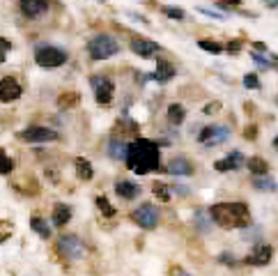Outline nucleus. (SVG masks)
<instances>
[{
	"label": "nucleus",
	"instance_id": "8",
	"mask_svg": "<svg viewBox=\"0 0 278 276\" xmlns=\"http://www.w3.org/2000/svg\"><path fill=\"white\" fill-rule=\"evenodd\" d=\"M230 127L225 125H212V127H202V131L198 134V143L205 147H214V145H223L230 141Z\"/></svg>",
	"mask_w": 278,
	"mask_h": 276
},
{
	"label": "nucleus",
	"instance_id": "34",
	"mask_svg": "<svg viewBox=\"0 0 278 276\" xmlns=\"http://www.w3.org/2000/svg\"><path fill=\"white\" fill-rule=\"evenodd\" d=\"M10 51H12V42L7 37H0V62H5Z\"/></svg>",
	"mask_w": 278,
	"mask_h": 276
},
{
	"label": "nucleus",
	"instance_id": "32",
	"mask_svg": "<svg viewBox=\"0 0 278 276\" xmlns=\"http://www.w3.org/2000/svg\"><path fill=\"white\" fill-rule=\"evenodd\" d=\"M12 233H14V226H12V221H0V244L7 242V239L12 237Z\"/></svg>",
	"mask_w": 278,
	"mask_h": 276
},
{
	"label": "nucleus",
	"instance_id": "7",
	"mask_svg": "<svg viewBox=\"0 0 278 276\" xmlns=\"http://www.w3.org/2000/svg\"><path fill=\"white\" fill-rule=\"evenodd\" d=\"M159 219H161V214H159L157 205H152V203H143L138 210L131 212V221L136 223L138 228H143V230H152V228H157Z\"/></svg>",
	"mask_w": 278,
	"mask_h": 276
},
{
	"label": "nucleus",
	"instance_id": "30",
	"mask_svg": "<svg viewBox=\"0 0 278 276\" xmlns=\"http://www.w3.org/2000/svg\"><path fill=\"white\" fill-rule=\"evenodd\" d=\"M198 46H200L202 51H207V53H214V55H218V53H223V44H218V42H209V39H200L198 42Z\"/></svg>",
	"mask_w": 278,
	"mask_h": 276
},
{
	"label": "nucleus",
	"instance_id": "40",
	"mask_svg": "<svg viewBox=\"0 0 278 276\" xmlns=\"http://www.w3.org/2000/svg\"><path fill=\"white\" fill-rule=\"evenodd\" d=\"M218 5H223V7H241V3L244 0H216Z\"/></svg>",
	"mask_w": 278,
	"mask_h": 276
},
{
	"label": "nucleus",
	"instance_id": "15",
	"mask_svg": "<svg viewBox=\"0 0 278 276\" xmlns=\"http://www.w3.org/2000/svg\"><path fill=\"white\" fill-rule=\"evenodd\" d=\"M166 170H168L170 175H182V177H189V175L196 173L193 163L189 161L186 157H175V159H170L168 166H166Z\"/></svg>",
	"mask_w": 278,
	"mask_h": 276
},
{
	"label": "nucleus",
	"instance_id": "13",
	"mask_svg": "<svg viewBox=\"0 0 278 276\" xmlns=\"http://www.w3.org/2000/svg\"><path fill=\"white\" fill-rule=\"evenodd\" d=\"M21 95H23V87H21V83H19L14 76H5V78H0V102H3V104L17 102Z\"/></svg>",
	"mask_w": 278,
	"mask_h": 276
},
{
	"label": "nucleus",
	"instance_id": "20",
	"mask_svg": "<svg viewBox=\"0 0 278 276\" xmlns=\"http://www.w3.org/2000/svg\"><path fill=\"white\" fill-rule=\"evenodd\" d=\"M30 228H33V230L42 239H51V235H53V230H51V226L46 223V219L37 217V214H35V217H30Z\"/></svg>",
	"mask_w": 278,
	"mask_h": 276
},
{
	"label": "nucleus",
	"instance_id": "5",
	"mask_svg": "<svg viewBox=\"0 0 278 276\" xmlns=\"http://www.w3.org/2000/svg\"><path fill=\"white\" fill-rule=\"evenodd\" d=\"M55 251L60 253V258L67 260H83L85 258V244L78 235H60L55 242Z\"/></svg>",
	"mask_w": 278,
	"mask_h": 276
},
{
	"label": "nucleus",
	"instance_id": "28",
	"mask_svg": "<svg viewBox=\"0 0 278 276\" xmlns=\"http://www.w3.org/2000/svg\"><path fill=\"white\" fill-rule=\"evenodd\" d=\"M94 203H97V207L101 210V214H104L106 219H113L115 214H117V212H115V207L108 203V198H106V196H97V198H94Z\"/></svg>",
	"mask_w": 278,
	"mask_h": 276
},
{
	"label": "nucleus",
	"instance_id": "9",
	"mask_svg": "<svg viewBox=\"0 0 278 276\" xmlns=\"http://www.w3.org/2000/svg\"><path fill=\"white\" fill-rule=\"evenodd\" d=\"M19 138L28 143H53V141H60V134L51 127H44V125H30L28 129L19 131Z\"/></svg>",
	"mask_w": 278,
	"mask_h": 276
},
{
	"label": "nucleus",
	"instance_id": "22",
	"mask_svg": "<svg viewBox=\"0 0 278 276\" xmlns=\"http://www.w3.org/2000/svg\"><path fill=\"white\" fill-rule=\"evenodd\" d=\"M244 166L248 168L253 175H267V173H269V163L264 161L262 157H248V159L244 161Z\"/></svg>",
	"mask_w": 278,
	"mask_h": 276
},
{
	"label": "nucleus",
	"instance_id": "11",
	"mask_svg": "<svg viewBox=\"0 0 278 276\" xmlns=\"http://www.w3.org/2000/svg\"><path fill=\"white\" fill-rule=\"evenodd\" d=\"M129 49H131V53H136L138 58L152 60V58H157V53H159V51H161V46H159L157 42H152V39L136 37V39H131Z\"/></svg>",
	"mask_w": 278,
	"mask_h": 276
},
{
	"label": "nucleus",
	"instance_id": "12",
	"mask_svg": "<svg viewBox=\"0 0 278 276\" xmlns=\"http://www.w3.org/2000/svg\"><path fill=\"white\" fill-rule=\"evenodd\" d=\"M273 258V249L269 246V244L264 242H257L255 246H253V251L248 255H246V265H253V267H264L269 265Z\"/></svg>",
	"mask_w": 278,
	"mask_h": 276
},
{
	"label": "nucleus",
	"instance_id": "29",
	"mask_svg": "<svg viewBox=\"0 0 278 276\" xmlns=\"http://www.w3.org/2000/svg\"><path fill=\"white\" fill-rule=\"evenodd\" d=\"M14 170V161L3 147H0V175H10Z\"/></svg>",
	"mask_w": 278,
	"mask_h": 276
},
{
	"label": "nucleus",
	"instance_id": "38",
	"mask_svg": "<svg viewBox=\"0 0 278 276\" xmlns=\"http://www.w3.org/2000/svg\"><path fill=\"white\" fill-rule=\"evenodd\" d=\"M218 262H223V265H237V260L232 253H221L218 255Z\"/></svg>",
	"mask_w": 278,
	"mask_h": 276
},
{
	"label": "nucleus",
	"instance_id": "23",
	"mask_svg": "<svg viewBox=\"0 0 278 276\" xmlns=\"http://www.w3.org/2000/svg\"><path fill=\"white\" fill-rule=\"evenodd\" d=\"M74 166H76V175L81 179H85V182H90V179L94 177V168H92V163L87 161V159H83V157H76V161H74Z\"/></svg>",
	"mask_w": 278,
	"mask_h": 276
},
{
	"label": "nucleus",
	"instance_id": "16",
	"mask_svg": "<svg viewBox=\"0 0 278 276\" xmlns=\"http://www.w3.org/2000/svg\"><path fill=\"white\" fill-rule=\"evenodd\" d=\"M71 217H74V210H71L67 203H58V205L53 207V214H51V221H53L55 228H65L67 223L71 221Z\"/></svg>",
	"mask_w": 278,
	"mask_h": 276
},
{
	"label": "nucleus",
	"instance_id": "4",
	"mask_svg": "<svg viewBox=\"0 0 278 276\" xmlns=\"http://www.w3.org/2000/svg\"><path fill=\"white\" fill-rule=\"evenodd\" d=\"M69 60L65 49L60 46H53V44H39L35 49V62H37L42 69H55V67H62Z\"/></svg>",
	"mask_w": 278,
	"mask_h": 276
},
{
	"label": "nucleus",
	"instance_id": "26",
	"mask_svg": "<svg viewBox=\"0 0 278 276\" xmlns=\"http://www.w3.org/2000/svg\"><path fill=\"white\" fill-rule=\"evenodd\" d=\"M78 102H81L78 92H65V95H60V97H58V106H60V109H65V111L78 106Z\"/></svg>",
	"mask_w": 278,
	"mask_h": 276
},
{
	"label": "nucleus",
	"instance_id": "42",
	"mask_svg": "<svg viewBox=\"0 0 278 276\" xmlns=\"http://www.w3.org/2000/svg\"><path fill=\"white\" fill-rule=\"evenodd\" d=\"M253 49H255V51H267V44H262V42H255V44H253Z\"/></svg>",
	"mask_w": 278,
	"mask_h": 276
},
{
	"label": "nucleus",
	"instance_id": "19",
	"mask_svg": "<svg viewBox=\"0 0 278 276\" xmlns=\"http://www.w3.org/2000/svg\"><path fill=\"white\" fill-rule=\"evenodd\" d=\"M193 228L202 235L212 230V217H209L207 210H196L193 212Z\"/></svg>",
	"mask_w": 278,
	"mask_h": 276
},
{
	"label": "nucleus",
	"instance_id": "46",
	"mask_svg": "<svg viewBox=\"0 0 278 276\" xmlns=\"http://www.w3.org/2000/svg\"><path fill=\"white\" fill-rule=\"evenodd\" d=\"M99 3H106V0H99Z\"/></svg>",
	"mask_w": 278,
	"mask_h": 276
},
{
	"label": "nucleus",
	"instance_id": "14",
	"mask_svg": "<svg viewBox=\"0 0 278 276\" xmlns=\"http://www.w3.org/2000/svg\"><path fill=\"white\" fill-rule=\"evenodd\" d=\"M244 161H246V157L239 150H235V152H230L225 159H218V161L214 163V168H216L218 173H228V170H239V168L244 166Z\"/></svg>",
	"mask_w": 278,
	"mask_h": 276
},
{
	"label": "nucleus",
	"instance_id": "18",
	"mask_svg": "<svg viewBox=\"0 0 278 276\" xmlns=\"http://www.w3.org/2000/svg\"><path fill=\"white\" fill-rule=\"evenodd\" d=\"M175 74H177L175 65H170L168 60H159L157 69H154V74L150 76V78H152V81H157V83H168L170 78H175Z\"/></svg>",
	"mask_w": 278,
	"mask_h": 276
},
{
	"label": "nucleus",
	"instance_id": "6",
	"mask_svg": "<svg viewBox=\"0 0 278 276\" xmlns=\"http://www.w3.org/2000/svg\"><path fill=\"white\" fill-rule=\"evenodd\" d=\"M90 85H92V92H94V99H97L99 106H108L113 102V95H115V83L110 76H92L90 78Z\"/></svg>",
	"mask_w": 278,
	"mask_h": 276
},
{
	"label": "nucleus",
	"instance_id": "31",
	"mask_svg": "<svg viewBox=\"0 0 278 276\" xmlns=\"http://www.w3.org/2000/svg\"><path fill=\"white\" fill-rule=\"evenodd\" d=\"M161 12H164V14H166L168 19H173V21H184V19H186V12H184V10H180V7H170V5H166Z\"/></svg>",
	"mask_w": 278,
	"mask_h": 276
},
{
	"label": "nucleus",
	"instance_id": "44",
	"mask_svg": "<svg viewBox=\"0 0 278 276\" xmlns=\"http://www.w3.org/2000/svg\"><path fill=\"white\" fill-rule=\"evenodd\" d=\"M273 147H276V150H278V136H276V138H273Z\"/></svg>",
	"mask_w": 278,
	"mask_h": 276
},
{
	"label": "nucleus",
	"instance_id": "25",
	"mask_svg": "<svg viewBox=\"0 0 278 276\" xmlns=\"http://www.w3.org/2000/svg\"><path fill=\"white\" fill-rule=\"evenodd\" d=\"M108 154L115 159V161H124V154H126V143L120 141V138H110L108 143Z\"/></svg>",
	"mask_w": 278,
	"mask_h": 276
},
{
	"label": "nucleus",
	"instance_id": "45",
	"mask_svg": "<svg viewBox=\"0 0 278 276\" xmlns=\"http://www.w3.org/2000/svg\"><path fill=\"white\" fill-rule=\"evenodd\" d=\"M276 106H278V97H276Z\"/></svg>",
	"mask_w": 278,
	"mask_h": 276
},
{
	"label": "nucleus",
	"instance_id": "36",
	"mask_svg": "<svg viewBox=\"0 0 278 276\" xmlns=\"http://www.w3.org/2000/svg\"><path fill=\"white\" fill-rule=\"evenodd\" d=\"M221 106H223V104L218 102V99H216V102H209L207 106L202 109V113H205V115H214V113H218V111H221Z\"/></svg>",
	"mask_w": 278,
	"mask_h": 276
},
{
	"label": "nucleus",
	"instance_id": "10",
	"mask_svg": "<svg viewBox=\"0 0 278 276\" xmlns=\"http://www.w3.org/2000/svg\"><path fill=\"white\" fill-rule=\"evenodd\" d=\"M19 12L30 21H37L49 14V0H19Z\"/></svg>",
	"mask_w": 278,
	"mask_h": 276
},
{
	"label": "nucleus",
	"instance_id": "24",
	"mask_svg": "<svg viewBox=\"0 0 278 276\" xmlns=\"http://www.w3.org/2000/svg\"><path fill=\"white\" fill-rule=\"evenodd\" d=\"M166 115H168V122H170V125L177 127V125H182V122H184L186 109L182 106V104H170V106H168V113H166Z\"/></svg>",
	"mask_w": 278,
	"mask_h": 276
},
{
	"label": "nucleus",
	"instance_id": "43",
	"mask_svg": "<svg viewBox=\"0 0 278 276\" xmlns=\"http://www.w3.org/2000/svg\"><path fill=\"white\" fill-rule=\"evenodd\" d=\"M267 3V7H278V0H264Z\"/></svg>",
	"mask_w": 278,
	"mask_h": 276
},
{
	"label": "nucleus",
	"instance_id": "37",
	"mask_svg": "<svg viewBox=\"0 0 278 276\" xmlns=\"http://www.w3.org/2000/svg\"><path fill=\"white\" fill-rule=\"evenodd\" d=\"M244 138H246V141H255V138H257V127L255 125L246 127V129H244Z\"/></svg>",
	"mask_w": 278,
	"mask_h": 276
},
{
	"label": "nucleus",
	"instance_id": "39",
	"mask_svg": "<svg viewBox=\"0 0 278 276\" xmlns=\"http://www.w3.org/2000/svg\"><path fill=\"white\" fill-rule=\"evenodd\" d=\"M225 49H228L230 53H239V51H241V42H239V39H235V42H228V46H225Z\"/></svg>",
	"mask_w": 278,
	"mask_h": 276
},
{
	"label": "nucleus",
	"instance_id": "35",
	"mask_svg": "<svg viewBox=\"0 0 278 276\" xmlns=\"http://www.w3.org/2000/svg\"><path fill=\"white\" fill-rule=\"evenodd\" d=\"M198 12H200V14H205V17H209V19H216V21H225L223 12H212V10H207V7H198Z\"/></svg>",
	"mask_w": 278,
	"mask_h": 276
},
{
	"label": "nucleus",
	"instance_id": "33",
	"mask_svg": "<svg viewBox=\"0 0 278 276\" xmlns=\"http://www.w3.org/2000/svg\"><path fill=\"white\" fill-rule=\"evenodd\" d=\"M244 87H248V90H260L262 83H260V78H257V74H246L244 76Z\"/></svg>",
	"mask_w": 278,
	"mask_h": 276
},
{
	"label": "nucleus",
	"instance_id": "27",
	"mask_svg": "<svg viewBox=\"0 0 278 276\" xmlns=\"http://www.w3.org/2000/svg\"><path fill=\"white\" fill-rule=\"evenodd\" d=\"M152 194L157 196L161 203H168L170 198H173V194L168 191V184H166V182H154L152 184Z\"/></svg>",
	"mask_w": 278,
	"mask_h": 276
},
{
	"label": "nucleus",
	"instance_id": "3",
	"mask_svg": "<svg viewBox=\"0 0 278 276\" xmlns=\"http://www.w3.org/2000/svg\"><path fill=\"white\" fill-rule=\"evenodd\" d=\"M87 53L92 60H108L113 55L120 53V42L113 37V35H94L90 42H87Z\"/></svg>",
	"mask_w": 278,
	"mask_h": 276
},
{
	"label": "nucleus",
	"instance_id": "2",
	"mask_svg": "<svg viewBox=\"0 0 278 276\" xmlns=\"http://www.w3.org/2000/svg\"><path fill=\"white\" fill-rule=\"evenodd\" d=\"M209 217L216 226L221 228H244L251 226V210L244 201H232V203H214L209 207Z\"/></svg>",
	"mask_w": 278,
	"mask_h": 276
},
{
	"label": "nucleus",
	"instance_id": "1",
	"mask_svg": "<svg viewBox=\"0 0 278 276\" xmlns=\"http://www.w3.org/2000/svg\"><path fill=\"white\" fill-rule=\"evenodd\" d=\"M124 163L131 173H136V175L154 173V170H159V163H161L159 145L154 141H150V138H136L133 143L126 145Z\"/></svg>",
	"mask_w": 278,
	"mask_h": 276
},
{
	"label": "nucleus",
	"instance_id": "17",
	"mask_svg": "<svg viewBox=\"0 0 278 276\" xmlns=\"http://www.w3.org/2000/svg\"><path fill=\"white\" fill-rule=\"evenodd\" d=\"M115 194L120 196V198H124V201H133V198L141 196V187L133 184L131 179H117L115 182Z\"/></svg>",
	"mask_w": 278,
	"mask_h": 276
},
{
	"label": "nucleus",
	"instance_id": "21",
	"mask_svg": "<svg viewBox=\"0 0 278 276\" xmlns=\"http://www.w3.org/2000/svg\"><path fill=\"white\" fill-rule=\"evenodd\" d=\"M253 187H255L257 191H269V194H273V191L278 189V184L273 177H269L267 175H253Z\"/></svg>",
	"mask_w": 278,
	"mask_h": 276
},
{
	"label": "nucleus",
	"instance_id": "41",
	"mask_svg": "<svg viewBox=\"0 0 278 276\" xmlns=\"http://www.w3.org/2000/svg\"><path fill=\"white\" fill-rule=\"evenodd\" d=\"M175 194L186 196V194H189V189H186V187H180V184H177V187H175Z\"/></svg>",
	"mask_w": 278,
	"mask_h": 276
}]
</instances>
